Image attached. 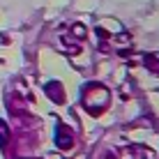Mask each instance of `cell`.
<instances>
[{"mask_svg":"<svg viewBox=\"0 0 159 159\" xmlns=\"http://www.w3.org/2000/svg\"><path fill=\"white\" fill-rule=\"evenodd\" d=\"M83 106L90 116H99L108 106V90L102 83H90L83 90Z\"/></svg>","mask_w":159,"mask_h":159,"instance_id":"cell-1","label":"cell"},{"mask_svg":"<svg viewBox=\"0 0 159 159\" xmlns=\"http://www.w3.org/2000/svg\"><path fill=\"white\" fill-rule=\"evenodd\" d=\"M56 145L60 150H69V148L74 145V131L67 127V125L60 122L58 129H56Z\"/></svg>","mask_w":159,"mask_h":159,"instance_id":"cell-2","label":"cell"},{"mask_svg":"<svg viewBox=\"0 0 159 159\" xmlns=\"http://www.w3.org/2000/svg\"><path fill=\"white\" fill-rule=\"evenodd\" d=\"M44 90H46V95L51 97L56 104H62V102H65V90H62V85H60V83H56V81L46 83V88H44Z\"/></svg>","mask_w":159,"mask_h":159,"instance_id":"cell-3","label":"cell"},{"mask_svg":"<svg viewBox=\"0 0 159 159\" xmlns=\"http://www.w3.org/2000/svg\"><path fill=\"white\" fill-rule=\"evenodd\" d=\"M7 141H9V131H7V127H5L2 122H0V145H7Z\"/></svg>","mask_w":159,"mask_h":159,"instance_id":"cell-4","label":"cell"}]
</instances>
